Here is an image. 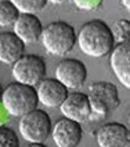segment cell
I'll return each instance as SVG.
<instances>
[{
    "label": "cell",
    "mask_w": 130,
    "mask_h": 147,
    "mask_svg": "<svg viewBox=\"0 0 130 147\" xmlns=\"http://www.w3.org/2000/svg\"><path fill=\"white\" fill-rule=\"evenodd\" d=\"M20 10L11 0L0 1V26H11L20 15Z\"/></svg>",
    "instance_id": "9a60e30c"
},
{
    "label": "cell",
    "mask_w": 130,
    "mask_h": 147,
    "mask_svg": "<svg viewBox=\"0 0 130 147\" xmlns=\"http://www.w3.org/2000/svg\"><path fill=\"white\" fill-rule=\"evenodd\" d=\"M100 147H130V131L122 122H107L97 131Z\"/></svg>",
    "instance_id": "30bf717a"
},
{
    "label": "cell",
    "mask_w": 130,
    "mask_h": 147,
    "mask_svg": "<svg viewBox=\"0 0 130 147\" xmlns=\"http://www.w3.org/2000/svg\"><path fill=\"white\" fill-rule=\"evenodd\" d=\"M112 33H114V37H115V41L118 43H122V41H129L130 37V21L129 19H119L114 29H112Z\"/></svg>",
    "instance_id": "ac0fdd59"
},
{
    "label": "cell",
    "mask_w": 130,
    "mask_h": 147,
    "mask_svg": "<svg viewBox=\"0 0 130 147\" xmlns=\"http://www.w3.org/2000/svg\"><path fill=\"white\" fill-rule=\"evenodd\" d=\"M120 1H122V6L126 10H130V0H120Z\"/></svg>",
    "instance_id": "7402d4cb"
},
{
    "label": "cell",
    "mask_w": 130,
    "mask_h": 147,
    "mask_svg": "<svg viewBox=\"0 0 130 147\" xmlns=\"http://www.w3.org/2000/svg\"><path fill=\"white\" fill-rule=\"evenodd\" d=\"M61 113L64 117H68L73 121L87 122L93 120V110H91L90 102L87 94H83L80 91H73L65 98V100L61 103Z\"/></svg>",
    "instance_id": "9c48e42d"
},
{
    "label": "cell",
    "mask_w": 130,
    "mask_h": 147,
    "mask_svg": "<svg viewBox=\"0 0 130 147\" xmlns=\"http://www.w3.org/2000/svg\"><path fill=\"white\" fill-rule=\"evenodd\" d=\"M28 147H49V146H46L43 142H36V143H31Z\"/></svg>",
    "instance_id": "ffe728a7"
},
{
    "label": "cell",
    "mask_w": 130,
    "mask_h": 147,
    "mask_svg": "<svg viewBox=\"0 0 130 147\" xmlns=\"http://www.w3.org/2000/svg\"><path fill=\"white\" fill-rule=\"evenodd\" d=\"M0 147H20L17 134L6 125H0Z\"/></svg>",
    "instance_id": "e0dca14e"
},
{
    "label": "cell",
    "mask_w": 130,
    "mask_h": 147,
    "mask_svg": "<svg viewBox=\"0 0 130 147\" xmlns=\"http://www.w3.org/2000/svg\"><path fill=\"white\" fill-rule=\"evenodd\" d=\"M0 1H3V0H0Z\"/></svg>",
    "instance_id": "603a6c76"
},
{
    "label": "cell",
    "mask_w": 130,
    "mask_h": 147,
    "mask_svg": "<svg viewBox=\"0 0 130 147\" xmlns=\"http://www.w3.org/2000/svg\"><path fill=\"white\" fill-rule=\"evenodd\" d=\"M38 96L39 103L46 107H58L69 94V90L55 77H44L38 84Z\"/></svg>",
    "instance_id": "8fae6325"
},
{
    "label": "cell",
    "mask_w": 130,
    "mask_h": 147,
    "mask_svg": "<svg viewBox=\"0 0 130 147\" xmlns=\"http://www.w3.org/2000/svg\"><path fill=\"white\" fill-rule=\"evenodd\" d=\"M72 1L79 10H85V11L96 10L103 4V0H72Z\"/></svg>",
    "instance_id": "d6986e66"
},
{
    "label": "cell",
    "mask_w": 130,
    "mask_h": 147,
    "mask_svg": "<svg viewBox=\"0 0 130 147\" xmlns=\"http://www.w3.org/2000/svg\"><path fill=\"white\" fill-rule=\"evenodd\" d=\"M49 1H51L53 4H65V3H68L71 0H49Z\"/></svg>",
    "instance_id": "44dd1931"
},
{
    "label": "cell",
    "mask_w": 130,
    "mask_h": 147,
    "mask_svg": "<svg viewBox=\"0 0 130 147\" xmlns=\"http://www.w3.org/2000/svg\"><path fill=\"white\" fill-rule=\"evenodd\" d=\"M25 55V43L14 32L6 30L0 33V62L13 65Z\"/></svg>",
    "instance_id": "5bb4252c"
},
{
    "label": "cell",
    "mask_w": 130,
    "mask_h": 147,
    "mask_svg": "<svg viewBox=\"0 0 130 147\" xmlns=\"http://www.w3.org/2000/svg\"><path fill=\"white\" fill-rule=\"evenodd\" d=\"M51 136L57 147H78L83 138V129L80 122L62 117L53 125Z\"/></svg>",
    "instance_id": "ba28073f"
},
{
    "label": "cell",
    "mask_w": 130,
    "mask_h": 147,
    "mask_svg": "<svg viewBox=\"0 0 130 147\" xmlns=\"http://www.w3.org/2000/svg\"><path fill=\"white\" fill-rule=\"evenodd\" d=\"M55 78L60 80L68 90L76 91L82 88L87 80V67L79 59L66 58L57 65Z\"/></svg>",
    "instance_id": "52a82bcc"
},
{
    "label": "cell",
    "mask_w": 130,
    "mask_h": 147,
    "mask_svg": "<svg viewBox=\"0 0 130 147\" xmlns=\"http://www.w3.org/2000/svg\"><path fill=\"white\" fill-rule=\"evenodd\" d=\"M40 40L49 54L64 57L69 54L76 44V30L65 21H53L43 28Z\"/></svg>",
    "instance_id": "3957f363"
},
{
    "label": "cell",
    "mask_w": 130,
    "mask_h": 147,
    "mask_svg": "<svg viewBox=\"0 0 130 147\" xmlns=\"http://www.w3.org/2000/svg\"><path fill=\"white\" fill-rule=\"evenodd\" d=\"M14 33L25 43H36L40 40L43 33V24L36 14L20 13L17 21L14 22Z\"/></svg>",
    "instance_id": "4fadbf2b"
},
{
    "label": "cell",
    "mask_w": 130,
    "mask_h": 147,
    "mask_svg": "<svg viewBox=\"0 0 130 147\" xmlns=\"http://www.w3.org/2000/svg\"><path fill=\"white\" fill-rule=\"evenodd\" d=\"M1 103L7 113L22 117L26 113L38 109L39 96L35 85L14 81L4 88L1 94Z\"/></svg>",
    "instance_id": "7a4b0ae2"
},
{
    "label": "cell",
    "mask_w": 130,
    "mask_h": 147,
    "mask_svg": "<svg viewBox=\"0 0 130 147\" xmlns=\"http://www.w3.org/2000/svg\"><path fill=\"white\" fill-rule=\"evenodd\" d=\"M89 102H90L93 117L105 118L107 115L116 110L120 105L119 91L116 85L108 81H96L89 88Z\"/></svg>",
    "instance_id": "277c9868"
},
{
    "label": "cell",
    "mask_w": 130,
    "mask_h": 147,
    "mask_svg": "<svg viewBox=\"0 0 130 147\" xmlns=\"http://www.w3.org/2000/svg\"><path fill=\"white\" fill-rule=\"evenodd\" d=\"M21 13H40L49 3V0H11Z\"/></svg>",
    "instance_id": "2e32d148"
},
{
    "label": "cell",
    "mask_w": 130,
    "mask_h": 147,
    "mask_svg": "<svg viewBox=\"0 0 130 147\" xmlns=\"http://www.w3.org/2000/svg\"><path fill=\"white\" fill-rule=\"evenodd\" d=\"M11 73L15 81L38 85L44 77H47V65L40 55L28 54L14 62Z\"/></svg>",
    "instance_id": "8992f818"
},
{
    "label": "cell",
    "mask_w": 130,
    "mask_h": 147,
    "mask_svg": "<svg viewBox=\"0 0 130 147\" xmlns=\"http://www.w3.org/2000/svg\"><path fill=\"white\" fill-rule=\"evenodd\" d=\"M111 67L118 77V80L123 84L126 88L130 87V43L122 41L115 44L109 52Z\"/></svg>",
    "instance_id": "7c38bea8"
},
{
    "label": "cell",
    "mask_w": 130,
    "mask_h": 147,
    "mask_svg": "<svg viewBox=\"0 0 130 147\" xmlns=\"http://www.w3.org/2000/svg\"><path fill=\"white\" fill-rule=\"evenodd\" d=\"M53 122L46 110L35 109L21 117L20 132L25 140L31 143L46 142L51 135Z\"/></svg>",
    "instance_id": "5b68a950"
},
{
    "label": "cell",
    "mask_w": 130,
    "mask_h": 147,
    "mask_svg": "<svg viewBox=\"0 0 130 147\" xmlns=\"http://www.w3.org/2000/svg\"><path fill=\"white\" fill-rule=\"evenodd\" d=\"M76 43L85 55L93 58L109 55L116 44L112 28L103 19H90L80 26L76 33Z\"/></svg>",
    "instance_id": "6da1fadb"
}]
</instances>
